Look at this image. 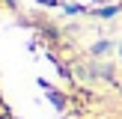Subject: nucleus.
Listing matches in <instances>:
<instances>
[{
  "instance_id": "1",
  "label": "nucleus",
  "mask_w": 122,
  "mask_h": 119,
  "mask_svg": "<svg viewBox=\"0 0 122 119\" xmlns=\"http://www.w3.org/2000/svg\"><path fill=\"white\" fill-rule=\"evenodd\" d=\"M110 51H113V42H98V45L92 48L95 57H104V54H110Z\"/></svg>"
}]
</instances>
